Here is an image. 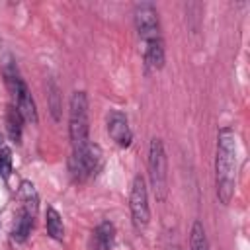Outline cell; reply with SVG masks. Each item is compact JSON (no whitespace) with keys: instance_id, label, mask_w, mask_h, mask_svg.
Returning a JSON list of instances; mask_svg holds the SVG:
<instances>
[{"instance_id":"obj_12","label":"cell","mask_w":250,"mask_h":250,"mask_svg":"<svg viewBox=\"0 0 250 250\" xmlns=\"http://www.w3.org/2000/svg\"><path fill=\"white\" fill-rule=\"evenodd\" d=\"M33 223H35V217L29 215L27 211L23 209H18V215H16V221H14V227H12V240L14 242H25L33 230Z\"/></svg>"},{"instance_id":"obj_4","label":"cell","mask_w":250,"mask_h":250,"mask_svg":"<svg viewBox=\"0 0 250 250\" xmlns=\"http://www.w3.org/2000/svg\"><path fill=\"white\" fill-rule=\"evenodd\" d=\"M148 178L156 201H166L168 197V160L162 139L154 137L148 145Z\"/></svg>"},{"instance_id":"obj_10","label":"cell","mask_w":250,"mask_h":250,"mask_svg":"<svg viewBox=\"0 0 250 250\" xmlns=\"http://www.w3.org/2000/svg\"><path fill=\"white\" fill-rule=\"evenodd\" d=\"M143 61H145V68L148 72H156L164 66L166 61V51H164V39L162 41H154L145 45L143 49Z\"/></svg>"},{"instance_id":"obj_1","label":"cell","mask_w":250,"mask_h":250,"mask_svg":"<svg viewBox=\"0 0 250 250\" xmlns=\"http://www.w3.org/2000/svg\"><path fill=\"white\" fill-rule=\"evenodd\" d=\"M238 172V148L236 133L232 127L225 125L217 133V152H215V193L219 203L229 205L236 189Z\"/></svg>"},{"instance_id":"obj_2","label":"cell","mask_w":250,"mask_h":250,"mask_svg":"<svg viewBox=\"0 0 250 250\" xmlns=\"http://www.w3.org/2000/svg\"><path fill=\"white\" fill-rule=\"evenodd\" d=\"M104 164V152L98 143H84L80 146L72 148V154L68 156V172L74 182H86L92 176L100 172Z\"/></svg>"},{"instance_id":"obj_5","label":"cell","mask_w":250,"mask_h":250,"mask_svg":"<svg viewBox=\"0 0 250 250\" xmlns=\"http://www.w3.org/2000/svg\"><path fill=\"white\" fill-rule=\"evenodd\" d=\"M133 21L135 29L143 41V45L162 41V27H160V18L158 10L152 2H139L133 8Z\"/></svg>"},{"instance_id":"obj_17","label":"cell","mask_w":250,"mask_h":250,"mask_svg":"<svg viewBox=\"0 0 250 250\" xmlns=\"http://www.w3.org/2000/svg\"><path fill=\"white\" fill-rule=\"evenodd\" d=\"M0 176L8 180L12 176V148L0 146Z\"/></svg>"},{"instance_id":"obj_8","label":"cell","mask_w":250,"mask_h":250,"mask_svg":"<svg viewBox=\"0 0 250 250\" xmlns=\"http://www.w3.org/2000/svg\"><path fill=\"white\" fill-rule=\"evenodd\" d=\"M12 98H14V105H16L18 111L21 113L23 121H29V123L37 125V121H39V117H37V107H35V102H33L31 92H29V88H27V84H25L23 78L14 86Z\"/></svg>"},{"instance_id":"obj_3","label":"cell","mask_w":250,"mask_h":250,"mask_svg":"<svg viewBox=\"0 0 250 250\" xmlns=\"http://www.w3.org/2000/svg\"><path fill=\"white\" fill-rule=\"evenodd\" d=\"M90 119H88V94L84 90H74L68 100V137L74 146L88 143Z\"/></svg>"},{"instance_id":"obj_11","label":"cell","mask_w":250,"mask_h":250,"mask_svg":"<svg viewBox=\"0 0 250 250\" xmlns=\"http://www.w3.org/2000/svg\"><path fill=\"white\" fill-rule=\"evenodd\" d=\"M18 199H20V209L27 211V213L33 215V217L37 215V209H39V195H37L35 186H33L29 180H21V182H20Z\"/></svg>"},{"instance_id":"obj_18","label":"cell","mask_w":250,"mask_h":250,"mask_svg":"<svg viewBox=\"0 0 250 250\" xmlns=\"http://www.w3.org/2000/svg\"><path fill=\"white\" fill-rule=\"evenodd\" d=\"M0 146H4V135L0 133Z\"/></svg>"},{"instance_id":"obj_6","label":"cell","mask_w":250,"mask_h":250,"mask_svg":"<svg viewBox=\"0 0 250 250\" xmlns=\"http://www.w3.org/2000/svg\"><path fill=\"white\" fill-rule=\"evenodd\" d=\"M129 211H131V221L137 230H145L150 223V207H148V189L146 182L141 174H137L131 182V191H129Z\"/></svg>"},{"instance_id":"obj_16","label":"cell","mask_w":250,"mask_h":250,"mask_svg":"<svg viewBox=\"0 0 250 250\" xmlns=\"http://www.w3.org/2000/svg\"><path fill=\"white\" fill-rule=\"evenodd\" d=\"M47 96H49V107H51V113H53V119L59 121L61 119V92H59V86L55 80H49L47 84Z\"/></svg>"},{"instance_id":"obj_19","label":"cell","mask_w":250,"mask_h":250,"mask_svg":"<svg viewBox=\"0 0 250 250\" xmlns=\"http://www.w3.org/2000/svg\"><path fill=\"white\" fill-rule=\"evenodd\" d=\"M172 250H180V248H178V246H174V248H172Z\"/></svg>"},{"instance_id":"obj_9","label":"cell","mask_w":250,"mask_h":250,"mask_svg":"<svg viewBox=\"0 0 250 250\" xmlns=\"http://www.w3.org/2000/svg\"><path fill=\"white\" fill-rule=\"evenodd\" d=\"M115 242V225L111 221H102L90 234L88 250H111Z\"/></svg>"},{"instance_id":"obj_15","label":"cell","mask_w":250,"mask_h":250,"mask_svg":"<svg viewBox=\"0 0 250 250\" xmlns=\"http://www.w3.org/2000/svg\"><path fill=\"white\" fill-rule=\"evenodd\" d=\"M189 250H209V240L207 232L201 221H193L191 230H189Z\"/></svg>"},{"instance_id":"obj_14","label":"cell","mask_w":250,"mask_h":250,"mask_svg":"<svg viewBox=\"0 0 250 250\" xmlns=\"http://www.w3.org/2000/svg\"><path fill=\"white\" fill-rule=\"evenodd\" d=\"M45 229L53 240L61 242L64 238V223H62L61 213L55 207H47V211H45Z\"/></svg>"},{"instance_id":"obj_13","label":"cell","mask_w":250,"mask_h":250,"mask_svg":"<svg viewBox=\"0 0 250 250\" xmlns=\"http://www.w3.org/2000/svg\"><path fill=\"white\" fill-rule=\"evenodd\" d=\"M6 131H8L10 139H12L16 145H20V143H21L23 117H21V113L18 111V107H16L14 104H10V105H8V109H6Z\"/></svg>"},{"instance_id":"obj_7","label":"cell","mask_w":250,"mask_h":250,"mask_svg":"<svg viewBox=\"0 0 250 250\" xmlns=\"http://www.w3.org/2000/svg\"><path fill=\"white\" fill-rule=\"evenodd\" d=\"M105 125H107L109 139L119 148H129L131 146V143H133V131H131L129 119H127V115L123 111H119V109L109 111V115L105 119Z\"/></svg>"}]
</instances>
